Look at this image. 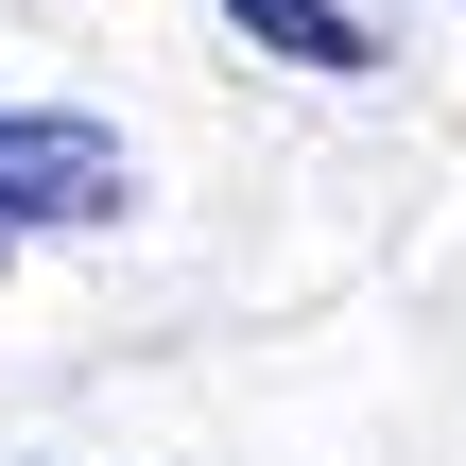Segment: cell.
<instances>
[{
  "label": "cell",
  "mask_w": 466,
  "mask_h": 466,
  "mask_svg": "<svg viewBox=\"0 0 466 466\" xmlns=\"http://www.w3.org/2000/svg\"><path fill=\"white\" fill-rule=\"evenodd\" d=\"M121 208H138V156L86 104H0V277L69 225H121Z\"/></svg>",
  "instance_id": "1"
},
{
  "label": "cell",
  "mask_w": 466,
  "mask_h": 466,
  "mask_svg": "<svg viewBox=\"0 0 466 466\" xmlns=\"http://www.w3.org/2000/svg\"><path fill=\"white\" fill-rule=\"evenodd\" d=\"M208 17H225L242 52H277V69H329V86H346V69H380V35H363L346 0H208Z\"/></svg>",
  "instance_id": "2"
}]
</instances>
